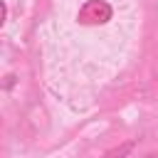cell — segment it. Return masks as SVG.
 Here are the masks:
<instances>
[{
	"label": "cell",
	"instance_id": "6da1fadb",
	"mask_svg": "<svg viewBox=\"0 0 158 158\" xmlns=\"http://www.w3.org/2000/svg\"><path fill=\"white\" fill-rule=\"evenodd\" d=\"M111 15H114V10L106 0H86L81 5V10L77 12V20L81 25H104L111 20Z\"/></svg>",
	"mask_w": 158,
	"mask_h": 158
}]
</instances>
